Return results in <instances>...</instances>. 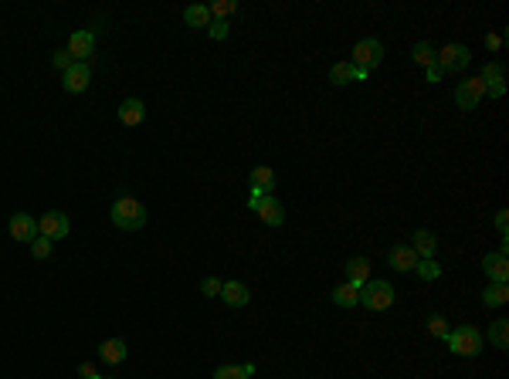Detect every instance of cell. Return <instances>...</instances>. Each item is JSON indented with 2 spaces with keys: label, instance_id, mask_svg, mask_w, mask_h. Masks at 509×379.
I'll return each mask as SVG.
<instances>
[{
  "label": "cell",
  "instance_id": "cell-1",
  "mask_svg": "<svg viewBox=\"0 0 509 379\" xmlns=\"http://www.w3.org/2000/svg\"><path fill=\"white\" fill-rule=\"evenodd\" d=\"M449 349L455 356H462V359H475L479 352H482V345H486V335L475 328V325H458V328H451L449 332Z\"/></svg>",
  "mask_w": 509,
  "mask_h": 379
},
{
  "label": "cell",
  "instance_id": "cell-2",
  "mask_svg": "<svg viewBox=\"0 0 509 379\" xmlns=\"http://www.w3.org/2000/svg\"><path fill=\"white\" fill-rule=\"evenodd\" d=\"M109 217H112V224L119 230H139L146 227V207L139 204L136 197H119L112 210H109Z\"/></svg>",
  "mask_w": 509,
  "mask_h": 379
},
{
  "label": "cell",
  "instance_id": "cell-3",
  "mask_svg": "<svg viewBox=\"0 0 509 379\" xmlns=\"http://www.w3.org/2000/svg\"><path fill=\"white\" fill-rule=\"evenodd\" d=\"M360 305H363L367 312H387L394 305V284L371 278V281L360 288Z\"/></svg>",
  "mask_w": 509,
  "mask_h": 379
},
{
  "label": "cell",
  "instance_id": "cell-4",
  "mask_svg": "<svg viewBox=\"0 0 509 379\" xmlns=\"http://www.w3.org/2000/svg\"><path fill=\"white\" fill-rule=\"evenodd\" d=\"M472 51L465 44H445L438 55H434V68L442 75H462V68H469Z\"/></svg>",
  "mask_w": 509,
  "mask_h": 379
},
{
  "label": "cell",
  "instance_id": "cell-5",
  "mask_svg": "<svg viewBox=\"0 0 509 379\" xmlns=\"http://www.w3.org/2000/svg\"><path fill=\"white\" fill-rule=\"evenodd\" d=\"M380 61H384V44H380L377 38H363V41H356V44H353V61H350V65L356 68V72L371 75Z\"/></svg>",
  "mask_w": 509,
  "mask_h": 379
},
{
  "label": "cell",
  "instance_id": "cell-6",
  "mask_svg": "<svg viewBox=\"0 0 509 379\" xmlns=\"http://www.w3.org/2000/svg\"><path fill=\"white\" fill-rule=\"evenodd\" d=\"M248 210H254L269 227H282L285 224V207H282V200L269 193V197H262V200H248Z\"/></svg>",
  "mask_w": 509,
  "mask_h": 379
},
{
  "label": "cell",
  "instance_id": "cell-7",
  "mask_svg": "<svg viewBox=\"0 0 509 379\" xmlns=\"http://www.w3.org/2000/svg\"><path fill=\"white\" fill-rule=\"evenodd\" d=\"M68 230H72L68 213H61V210H48V213H41L38 217V234L41 237H48L51 244L61 241V237H68Z\"/></svg>",
  "mask_w": 509,
  "mask_h": 379
},
{
  "label": "cell",
  "instance_id": "cell-8",
  "mask_svg": "<svg viewBox=\"0 0 509 379\" xmlns=\"http://www.w3.org/2000/svg\"><path fill=\"white\" fill-rule=\"evenodd\" d=\"M479 81H482V88L489 92V98H503V95H506V65H503V61H489V65L482 68Z\"/></svg>",
  "mask_w": 509,
  "mask_h": 379
},
{
  "label": "cell",
  "instance_id": "cell-9",
  "mask_svg": "<svg viewBox=\"0 0 509 379\" xmlns=\"http://www.w3.org/2000/svg\"><path fill=\"white\" fill-rule=\"evenodd\" d=\"M482 95H486L482 81H479V78H465V81H458V88H455V105H458L462 112H472V109L482 102Z\"/></svg>",
  "mask_w": 509,
  "mask_h": 379
},
{
  "label": "cell",
  "instance_id": "cell-10",
  "mask_svg": "<svg viewBox=\"0 0 509 379\" xmlns=\"http://www.w3.org/2000/svg\"><path fill=\"white\" fill-rule=\"evenodd\" d=\"M482 271L492 284H506L509 281V258H506V247L503 251H492L482 258Z\"/></svg>",
  "mask_w": 509,
  "mask_h": 379
},
{
  "label": "cell",
  "instance_id": "cell-11",
  "mask_svg": "<svg viewBox=\"0 0 509 379\" xmlns=\"http://www.w3.org/2000/svg\"><path fill=\"white\" fill-rule=\"evenodd\" d=\"M11 237L20 241V244H31V241L38 237V220H34L31 213H24V210L14 213V217H11Z\"/></svg>",
  "mask_w": 509,
  "mask_h": 379
},
{
  "label": "cell",
  "instance_id": "cell-12",
  "mask_svg": "<svg viewBox=\"0 0 509 379\" xmlns=\"http://www.w3.org/2000/svg\"><path fill=\"white\" fill-rule=\"evenodd\" d=\"M89 81H92V72H89V65L85 61H75L68 72H65V92H72V95H82L85 88H89Z\"/></svg>",
  "mask_w": 509,
  "mask_h": 379
},
{
  "label": "cell",
  "instance_id": "cell-13",
  "mask_svg": "<svg viewBox=\"0 0 509 379\" xmlns=\"http://www.w3.org/2000/svg\"><path fill=\"white\" fill-rule=\"evenodd\" d=\"M217 298L228 305V308H245V305L252 302V291H248V284H241V281H224Z\"/></svg>",
  "mask_w": 509,
  "mask_h": 379
},
{
  "label": "cell",
  "instance_id": "cell-14",
  "mask_svg": "<svg viewBox=\"0 0 509 379\" xmlns=\"http://www.w3.org/2000/svg\"><path fill=\"white\" fill-rule=\"evenodd\" d=\"M387 261H391L394 271H404V274H408V271H414V267H418V261H421V258L414 254L411 244H394L391 251H387Z\"/></svg>",
  "mask_w": 509,
  "mask_h": 379
},
{
  "label": "cell",
  "instance_id": "cell-15",
  "mask_svg": "<svg viewBox=\"0 0 509 379\" xmlns=\"http://www.w3.org/2000/svg\"><path fill=\"white\" fill-rule=\"evenodd\" d=\"M275 190V173L269 166H254L252 170V197L248 200H262Z\"/></svg>",
  "mask_w": 509,
  "mask_h": 379
},
{
  "label": "cell",
  "instance_id": "cell-16",
  "mask_svg": "<svg viewBox=\"0 0 509 379\" xmlns=\"http://www.w3.org/2000/svg\"><path fill=\"white\" fill-rule=\"evenodd\" d=\"M343 274H347V281H350V284L363 288V284L371 281V261L356 254V258H350V261L343 265Z\"/></svg>",
  "mask_w": 509,
  "mask_h": 379
},
{
  "label": "cell",
  "instance_id": "cell-17",
  "mask_svg": "<svg viewBox=\"0 0 509 379\" xmlns=\"http://www.w3.org/2000/svg\"><path fill=\"white\" fill-rule=\"evenodd\" d=\"M92 51H96V38H92V31H75V34L68 38V55L75 58V61H85Z\"/></svg>",
  "mask_w": 509,
  "mask_h": 379
},
{
  "label": "cell",
  "instance_id": "cell-18",
  "mask_svg": "<svg viewBox=\"0 0 509 379\" xmlns=\"http://www.w3.org/2000/svg\"><path fill=\"white\" fill-rule=\"evenodd\" d=\"M146 119V105L139 102V98H126L122 105H119V122L122 126H139Z\"/></svg>",
  "mask_w": 509,
  "mask_h": 379
},
{
  "label": "cell",
  "instance_id": "cell-19",
  "mask_svg": "<svg viewBox=\"0 0 509 379\" xmlns=\"http://www.w3.org/2000/svg\"><path fill=\"white\" fill-rule=\"evenodd\" d=\"M411 247H414V254L418 258H434V251H438V237L431 234V230H414V237H411Z\"/></svg>",
  "mask_w": 509,
  "mask_h": 379
},
{
  "label": "cell",
  "instance_id": "cell-20",
  "mask_svg": "<svg viewBox=\"0 0 509 379\" xmlns=\"http://www.w3.org/2000/svg\"><path fill=\"white\" fill-rule=\"evenodd\" d=\"M98 359L109 362V366L126 362V342H122V339H105L102 345H98Z\"/></svg>",
  "mask_w": 509,
  "mask_h": 379
},
{
  "label": "cell",
  "instance_id": "cell-21",
  "mask_svg": "<svg viewBox=\"0 0 509 379\" xmlns=\"http://www.w3.org/2000/svg\"><path fill=\"white\" fill-rule=\"evenodd\" d=\"M333 302L340 305V308H353V305H360V288H356V284H350V281L336 284V288H333Z\"/></svg>",
  "mask_w": 509,
  "mask_h": 379
},
{
  "label": "cell",
  "instance_id": "cell-22",
  "mask_svg": "<svg viewBox=\"0 0 509 379\" xmlns=\"http://www.w3.org/2000/svg\"><path fill=\"white\" fill-rule=\"evenodd\" d=\"M353 78H367V75H363V72H356L350 61H336L333 68H330V81H333V85H350Z\"/></svg>",
  "mask_w": 509,
  "mask_h": 379
},
{
  "label": "cell",
  "instance_id": "cell-23",
  "mask_svg": "<svg viewBox=\"0 0 509 379\" xmlns=\"http://www.w3.org/2000/svg\"><path fill=\"white\" fill-rule=\"evenodd\" d=\"M489 345L492 349H499V352H506L509 349V322L506 319H496L489 325Z\"/></svg>",
  "mask_w": 509,
  "mask_h": 379
},
{
  "label": "cell",
  "instance_id": "cell-24",
  "mask_svg": "<svg viewBox=\"0 0 509 379\" xmlns=\"http://www.w3.org/2000/svg\"><path fill=\"white\" fill-rule=\"evenodd\" d=\"M509 302V288L506 284H486V291H482V305L486 308H503Z\"/></svg>",
  "mask_w": 509,
  "mask_h": 379
},
{
  "label": "cell",
  "instance_id": "cell-25",
  "mask_svg": "<svg viewBox=\"0 0 509 379\" xmlns=\"http://www.w3.org/2000/svg\"><path fill=\"white\" fill-rule=\"evenodd\" d=\"M254 376V366L245 362V366H217L214 379H252Z\"/></svg>",
  "mask_w": 509,
  "mask_h": 379
},
{
  "label": "cell",
  "instance_id": "cell-26",
  "mask_svg": "<svg viewBox=\"0 0 509 379\" xmlns=\"http://www.w3.org/2000/svg\"><path fill=\"white\" fill-rule=\"evenodd\" d=\"M183 20H187L191 27H207V24H211V11H207V4H194V7H187V11H183Z\"/></svg>",
  "mask_w": 509,
  "mask_h": 379
},
{
  "label": "cell",
  "instance_id": "cell-27",
  "mask_svg": "<svg viewBox=\"0 0 509 379\" xmlns=\"http://www.w3.org/2000/svg\"><path fill=\"white\" fill-rule=\"evenodd\" d=\"M414 271H418V278H421V281H434V278H442V267H438V261H434V258H421Z\"/></svg>",
  "mask_w": 509,
  "mask_h": 379
},
{
  "label": "cell",
  "instance_id": "cell-28",
  "mask_svg": "<svg viewBox=\"0 0 509 379\" xmlns=\"http://www.w3.org/2000/svg\"><path fill=\"white\" fill-rule=\"evenodd\" d=\"M411 58L421 65V68H431V65H434V48H431L428 41H418V44H414V51H411Z\"/></svg>",
  "mask_w": 509,
  "mask_h": 379
},
{
  "label": "cell",
  "instance_id": "cell-29",
  "mask_svg": "<svg viewBox=\"0 0 509 379\" xmlns=\"http://www.w3.org/2000/svg\"><path fill=\"white\" fill-rule=\"evenodd\" d=\"M207 11H211V18L214 20H228L238 11V4L235 0H214V4H207Z\"/></svg>",
  "mask_w": 509,
  "mask_h": 379
},
{
  "label": "cell",
  "instance_id": "cell-30",
  "mask_svg": "<svg viewBox=\"0 0 509 379\" xmlns=\"http://www.w3.org/2000/svg\"><path fill=\"white\" fill-rule=\"evenodd\" d=\"M27 247H31V258H38V261H44V258L51 254V241H48V237H41V234Z\"/></svg>",
  "mask_w": 509,
  "mask_h": 379
},
{
  "label": "cell",
  "instance_id": "cell-31",
  "mask_svg": "<svg viewBox=\"0 0 509 379\" xmlns=\"http://www.w3.org/2000/svg\"><path fill=\"white\" fill-rule=\"evenodd\" d=\"M428 332L431 335H438V339H449V322H445V319H442V315H431L428 319Z\"/></svg>",
  "mask_w": 509,
  "mask_h": 379
},
{
  "label": "cell",
  "instance_id": "cell-32",
  "mask_svg": "<svg viewBox=\"0 0 509 379\" xmlns=\"http://www.w3.org/2000/svg\"><path fill=\"white\" fill-rule=\"evenodd\" d=\"M51 65H55V68H58L61 75H65V72H68V68L75 65V58L68 55V48H61V51H55V55H51Z\"/></svg>",
  "mask_w": 509,
  "mask_h": 379
},
{
  "label": "cell",
  "instance_id": "cell-33",
  "mask_svg": "<svg viewBox=\"0 0 509 379\" xmlns=\"http://www.w3.org/2000/svg\"><path fill=\"white\" fill-rule=\"evenodd\" d=\"M228 31H231V24H228V20H214V18H211V24H207V34H211L214 41H224V38H228Z\"/></svg>",
  "mask_w": 509,
  "mask_h": 379
},
{
  "label": "cell",
  "instance_id": "cell-34",
  "mask_svg": "<svg viewBox=\"0 0 509 379\" xmlns=\"http://www.w3.org/2000/svg\"><path fill=\"white\" fill-rule=\"evenodd\" d=\"M221 284L224 281H217V278H204V281H200V291H204L207 298H217V295H221Z\"/></svg>",
  "mask_w": 509,
  "mask_h": 379
},
{
  "label": "cell",
  "instance_id": "cell-35",
  "mask_svg": "<svg viewBox=\"0 0 509 379\" xmlns=\"http://www.w3.org/2000/svg\"><path fill=\"white\" fill-rule=\"evenodd\" d=\"M496 227H499V234H503V244H506V237H509V210H499V213H496Z\"/></svg>",
  "mask_w": 509,
  "mask_h": 379
},
{
  "label": "cell",
  "instance_id": "cell-36",
  "mask_svg": "<svg viewBox=\"0 0 509 379\" xmlns=\"http://www.w3.org/2000/svg\"><path fill=\"white\" fill-rule=\"evenodd\" d=\"M79 379H102V373H96L92 362H82L79 366Z\"/></svg>",
  "mask_w": 509,
  "mask_h": 379
},
{
  "label": "cell",
  "instance_id": "cell-37",
  "mask_svg": "<svg viewBox=\"0 0 509 379\" xmlns=\"http://www.w3.org/2000/svg\"><path fill=\"white\" fill-rule=\"evenodd\" d=\"M486 48H489V51H499V48H503V34H486Z\"/></svg>",
  "mask_w": 509,
  "mask_h": 379
},
{
  "label": "cell",
  "instance_id": "cell-38",
  "mask_svg": "<svg viewBox=\"0 0 509 379\" xmlns=\"http://www.w3.org/2000/svg\"><path fill=\"white\" fill-rule=\"evenodd\" d=\"M425 72H428V81H438V78H442V72H438L434 65H431V68H425Z\"/></svg>",
  "mask_w": 509,
  "mask_h": 379
},
{
  "label": "cell",
  "instance_id": "cell-39",
  "mask_svg": "<svg viewBox=\"0 0 509 379\" xmlns=\"http://www.w3.org/2000/svg\"><path fill=\"white\" fill-rule=\"evenodd\" d=\"M102 379H109V376H102Z\"/></svg>",
  "mask_w": 509,
  "mask_h": 379
}]
</instances>
